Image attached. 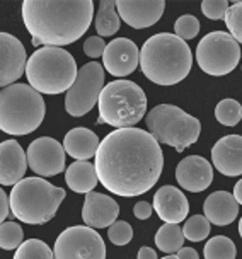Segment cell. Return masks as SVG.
I'll return each instance as SVG.
<instances>
[{
  "label": "cell",
  "mask_w": 242,
  "mask_h": 259,
  "mask_svg": "<svg viewBox=\"0 0 242 259\" xmlns=\"http://www.w3.org/2000/svg\"><path fill=\"white\" fill-rule=\"evenodd\" d=\"M96 174L118 196H140L155 186L164 169L160 143L140 128H119L99 143Z\"/></svg>",
  "instance_id": "1"
},
{
  "label": "cell",
  "mask_w": 242,
  "mask_h": 259,
  "mask_svg": "<svg viewBox=\"0 0 242 259\" xmlns=\"http://www.w3.org/2000/svg\"><path fill=\"white\" fill-rule=\"evenodd\" d=\"M94 19L92 0H26L22 21L34 46H62L75 43Z\"/></svg>",
  "instance_id": "2"
},
{
  "label": "cell",
  "mask_w": 242,
  "mask_h": 259,
  "mask_svg": "<svg viewBox=\"0 0 242 259\" xmlns=\"http://www.w3.org/2000/svg\"><path fill=\"white\" fill-rule=\"evenodd\" d=\"M193 65L189 45L171 32L153 34L140 50V68L157 85H174L188 77Z\"/></svg>",
  "instance_id": "3"
},
{
  "label": "cell",
  "mask_w": 242,
  "mask_h": 259,
  "mask_svg": "<svg viewBox=\"0 0 242 259\" xmlns=\"http://www.w3.org/2000/svg\"><path fill=\"white\" fill-rule=\"evenodd\" d=\"M65 200V189L43 178H24L12 186L9 205L16 219L29 225H43L57 215Z\"/></svg>",
  "instance_id": "4"
},
{
  "label": "cell",
  "mask_w": 242,
  "mask_h": 259,
  "mask_svg": "<svg viewBox=\"0 0 242 259\" xmlns=\"http://www.w3.org/2000/svg\"><path fill=\"white\" fill-rule=\"evenodd\" d=\"M43 96L27 84H12L0 91V130L7 135H29L43 123Z\"/></svg>",
  "instance_id": "5"
},
{
  "label": "cell",
  "mask_w": 242,
  "mask_h": 259,
  "mask_svg": "<svg viewBox=\"0 0 242 259\" xmlns=\"http://www.w3.org/2000/svg\"><path fill=\"white\" fill-rule=\"evenodd\" d=\"M77 63L67 50L43 46L27 60L26 77L29 85L39 94H62L77 78Z\"/></svg>",
  "instance_id": "6"
},
{
  "label": "cell",
  "mask_w": 242,
  "mask_h": 259,
  "mask_svg": "<svg viewBox=\"0 0 242 259\" xmlns=\"http://www.w3.org/2000/svg\"><path fill=\"white\" fill-rule=\"evenodd\" d=\"M97 124H111L116 130L135 128L147 113V96L138 84L118 78L104 85L99 96Z\"/></svg>",
  "instance_id": "7"
},
{
  "label": "cell",
  "mask_w": 242,
  "mask_h": 259,
  "mask_svg": "<svg viewBox=\"0 0 242 259\" xmlns=\"http://www.w3.org/2000/svg\"><path fill=\"white\" fill-rule=\"evenodd\" d=\"M148 133L159 143L169 145L176 152H184L198 142L201 123L178 106L159 104L145 116Z\"/></svg>",
  "instance_id": "8"
},
{
  "label": "cell",
  "mask_w": 242,
  "mask_h": 259,
  "mask_svg": "<svg viewBox=\"0 0 242 259\" xmlns=\"http://www.w3.org/2000/svg\"><path fill=\"white\" fill-rule=\"evenodd\" d=\"M239 60L240 46L229 32H208L196 46V62L208 75H227L237 67Z\"/></svg>",
  "instance_id": "9"
},
{
  "label": "cell",
  "mask_w": 242,
  "mask_h": 259,
  "mask_svg": "<svg viewBox=\"0 0 242 259\" xmlns=\"http://www.w3.org/2000/svg\"><path fill=\"white\" fill-rule=\"evenodd\" d=\"M104 89V67L97 62L86 63L65 96V109L70 116H84L94 108Z\"/></svg>",
  "instance_id": "10"
},
{
  "label": "cell",
  "mask_w": 242,
  "mask_h": 259,
  "mask_svg": "<svg viewBox=\"0 0 242 259\" xmlns=\"http://www.w3.org/2000/svg\"><path fill=\"white\" fill-rule=\"evenodd\" d=\"M53 256L55 259H106V246L94 229L73 225L58 235Z\"/></svg>",
  "instance_id": "11"
},
{
  "label": "cell",
  "mask_w": 242,
  "mask_h": 259,
  "mask_svg": "<svg viewBox=\"0 0 242 259\" xmlns=\"http://www.w3.org/2000/svg\"><path fill=\"white\" fill-rule=\"evenodd\" d=\"M26 157L27 165L39 178H50V176H57L65 170V149L55 138H36L27 147Z\"/></svg>",
  "instance_id": "12"
},
{
  "label": "cell",
  "mask_w": 242,
  "mask_h": 259,
  "mask_svg": "<svg viewBox=\"0 0 242 259\" xmlns=\"http://www.w3.org/2000/svg\"><path fill=\"white\" fill-rule=\"evenodd\" d=\"M26 48L16 36L0 32V91L16 84L26 72Z\"/></svg>",
  "instance_id": "13"
},
{
  "label": "cell",
  "mask_w": 242,
  "mask_h": 259,
  "mask_svg": "<svg viewBox=\"0 0 242 259\" xmlns=\"http://www.w3.org/2000/svg\"><path fill=\"white\" fill-rule=\"evenodd\" d=\"M140 65V52L135 41L128 38H116L106 45L102 55V67L114 77H127Z\"/></svg>",
  "instance_id": "14"
},
{
  "label": "cell",
  "mask_w": 242,
  "mask_h": 259,
  "mask_svg": "<svg viewBox=\"0 0 242 259\" xmlns=\"http://www.w3.org/2000/svg\"><path fill=\"white\" fill-rule=\"evenodd\" d=\"M166 9L164 0H116V11L133 29H145L155 24Z\"/></svg>",
  "instance_id": "15"
},
{
  "label": "cell",
  "mask_w": 242,
  "mask_h": 259,
  "mask_svg": "<svg viewBox=\"0 0 242 259\" xmlns=\"http://www.w3.org/2000/svg\"><path fill=\"white\" fill-rule=\"evenodd\" d=\"M179 186L189 193H201L213 181V169L207 159L199 155L184 157L176 167Z\"/></svg>",
  "instance_id": "16"
},
{
  "label": "cell",
  "mask_w": 242,
  "mask_h": 259,
  "mask_svg": "<svg viewBox=\"0 0 242 259\" xmlns=\"http://www.w3.org/2000/svg\"><path fill=\"white\" fill-rule=\"evenodd\" d=\"M119 215V206L108 194L91 191L86 194L82 208V220L91 229H106L116 222Z\"/></svg>",
  "instance_id": "17"
},
{
  "label": "cell",
  "mask_w": 242,
  "mask_h": 259,
  "mask_svg": "<svg viewBox=\"0 0 242 259\" xmlns=\"http://www.w3.org/2000/svg\"><path fill=\"white\" fill-rule=\"evenodd\" d=\"M212 164L223 176H242V137H222L212 149Z\"/></svg>",
  "instance_id": "18"
},
{
  "label": "cell",
  "mask_w": 242,
  "mask_h": 259,
  "mask_svg": "<svg viewBox=\"0 0 242 259\" xmlns=\"http://www.w3.org/2000/svg\"><path fill=\"white\" fill-rule=\"evenodd\" d=\"M27 169V157L17 140L0 143V184L16 186L24 179Z\"/></svg>",
  "instance_id": "19"
},
{
  "label": "cell",
  "mask_w": 242,
  "mask_h": 259,
  "mask_svg": "<svg viewBox=\"0 0 242 259\" xmlns=\"http://www.w3.org/2000/svg\"><path fill=\"white\" fill-rule=\"evenodd\" d=\"M153 210L166 224H181L188 219L189 203L176 186H162L153 196Z\"/></svg>",
  "instance_id": "20"
},
{
  "label": "cell",
  "mask_w": 242,
  "mask_h": 259,
  "mask_svg": "<svg viewBox=\"0 0 242 259\" xmlns=\"http://www.w3.org/2000/svg\"><path fill=\"white\" fill-rule=\"evenodd\" d=\"M205 217L213 225L223 227L232 224L239 215V203L229 191H215L205 200Z\"/></svg>",
  "instance_id": "21"
},
{
  "label": "cell",
  "mask_w": 242,
  "mask_h": 259,
  "mask_svg": "<svg viewBox=\"0 0 242 259\" xmlns=\"http://www.w3.org/2000/svg\"><path fill=\"white\" fill-rule=\"evenodd\" d=\"M99 137L89 128H72L63 138L65 154L77 160H89L99 149Z\"/></svg>",
  "instance_id": "22"
},
{
  "label": "cell",
  "mask_w": 242,
  "mask_h": 259,
  "mask_svg": "<svg viewBox=\"0 0 242 259\" xmlns=\"http://www.w3.org/2000/svg\"><path fill=\"white\" fill-rule=\"evenodd\" d=\"M65 181H67V186L70 188L72 191L87 194V193L94 191L99 179H97L94 164H91V162H87V160H75L73 164H70L67 167Z\"/></svg>",
  "instance_id": "23"
},
{
  "label": "cell",
  "mask_w": 242,
  "mask_h": 259,
  "mask_svg": "<svg viewBox=\"0 0 242 259\" xmlns=\"http://www.w3.org/2000/svg\"><path fill=\"white\" fill-rule=\"evenodd\" d=\"M119 16L116 11V0H102L96 14V31L101 36H113L119 29Z\"/></svg>",
  "instance_id": "24"
},
{
  "label": "cell",
  "mask_w": 242,
  "mask_h": 259,
  "mask_svg": "<svg viewBox=\"0 0 242 259\" xmlns=\"http://www.w3.org/2000/svg\"><path fill=\"white\" fill-rule=\"evenodd\" d=\"M184 244V234L179 224H164L155 234V246L162 252H178Z\"/></svg>",
  "instance_id": "25"
},
{
  "label": "cell",
  "mask_w": 242,
  "mask_h": 259,
  "mask_svg": "<svg viewBox=\"0 0 242 259\" xmlns=\"http://www.w3.org/2000/svg\"><path fill=\"white\" fill-rule=\"evenodd\" d=\"M205 259H235L237 249L235 244L225 235H217L210 239L203 249Z\"/></svg>",
  "instance_id": "26"
},
{
  "label": "cell",
  "mask_w": 242,
  "mask_h": 259,
  "mask_svg": "<svg viewBox=\"0 0 242 259\" xmlns=\"http://www.w3.org/2000/svg\"><path fill=\"white\" fill-rule=\"evenodd\" d=\"M215 118L223 126H235L242 119V106L235 99H222L215 108Z\"/></svg>",
  "instance_id": "27"
},
{
  "label": "cell",
  "mask_w": 242,
  "mask_h": 259,
  "mask_svg": "<svg viewBox=\"0 0 242 259\" xmlns=\"http://www.w3.org/2000/svg\"><path fill=\"white\" fill-rule=\"evenodd\" d=\"M14 259H55L53 251L39 239H29L22 242L16 251Z\"/></svg>",
  "instance_id": "28"
},
{
  "label": "cell",
  "mask_w": 242,
  "mask_h": 259,
  "mask_svg": "<svg viewBox=\"0 0 242 259\" xmlns=\"http://www.w3.org/2000/svg\"><path fill=\"white\" fill-rule=\"evenodd\" d=\"M22 239H24V232H22L19 224H16V222L0 224V249L14 251L22 244Z\"/></svg>",
  "instance_id": "29"
},
{
  "label": "cell",
  "mask_w": 242,
  "mask_h": 259,
  "mask_svg": "<svg viewBox=\"0 0 242 259\" xmlns=\"http://www.w3.org/2000/svg\"><path fill=\"white\" fill-rule=\"evenodd\" d=\"M183 234L184 239L191 240V242H199V240L207 239L210 235V222L203 215H194L186 220Z\"/></svg>",
  "instance_id": "30"
},
{
  "label": "cell",
  "mask_w": 242,
  "mask_h": 259,
  "mask_svg": "<svg viewBox=\"0 0 242 259\" xmlns=\"http://www.w3.org/2000/svg\"><path fill=\"white\" fill-rule=\"evenodd\" d=\"M225 24L229 27V34L242 45V2L232 4L229 7L225 14Z\"/></svg>",
  "instance_id": "31"
},
{
  "label": "cell",
  "mask_w": 242,
  "mask_h": 259,
  "mask_svg": "<svg viewBox=\"0 0 242 259\" xmlns=\"http://www.w3.org/2000/svg\"><path fill=\"white\" fill-rule=\"evenodd\" d=\"M199 32V21L194 16H181L174 24V34L183 41L196 38Z\"/></svg>",
  "instance_id": "32"
},
{
  "label": "cell",
  "mask_w": 242,
  "mask_h": 259,
  "mask_svg": "<svg viewBox=\"0 0 242 259\" xmlns=\"http://www.w3.org/2000/svg\"><path fill=\"white\" fill-rule=\"evenodd\" d=\"M109 240L114 246H127V244L133 237V229L128 222H118L116 220L113 225L109 227Z\"/></svg>",
  "instance_id": "33"
},
{
  "label": "cell",
  "mask_w": 242,
  "mask_h": 259,
  "mask_svg": "<svg viewBox=\"0 0 242 259\" xmlns=\"http://www.w3.org/2000/svg\"><path fill=\"white\" fill-rule=\"evenodd\" d=\"M229 7L230 6L227 0H203L201 12L208 19L220 21V19H225V14L229 11Z\"/></svg>",
  "instance_id": "34"
},
{
  "label": "cell",
  "mask_w": 242,
  "mask_h": 259,
  "mask_svg": "<svg viewBox=\"0 0 242 259\" xmlns=\"http://www.w3.org/2000/svg\"><path fill=\"white\" fill-rule=\"evenodd\" d=\"M104 50H106V43L101 36H91V38L86 39L84 43V53L87 55L89 58H99L104 55Z\"/></svg>",
  "instance_id": "35"
},
{
  "label": "cell",
  "mask_w": 242,
  "mask_h": 259,
  "mask_svg": "<svg viewBox=\"0 0 242 259\" xmlns=\"http://www.w3.org/2000/svg\"><path fill=\"white\" fill-rule=\"evenodd\" d=\"M152 210L153 208L148 201H138L133 208V213L138 220H147V219H150Z\"/></svg>",
  "instance_id": "36"
},
{
  "label": "cell",
  "mask_w": 242,
  "mask_h": 259,
  "mask_svg": "<svg viewBox=\"0 0 242 259\" xmlns=\"http://www.w3.org/2000/svg\"><path fill=\"white\" fill-rule=\"evenodd\" d=\"M11 211V205H9V196L6 194L2 188H0V224H4V220L9 217Z\"/></svg>",
  "instance_id": "37"
},
{
  "label": "cell",
  "mask_w": 242,
  "mask_h": 259,
  "mask_svg": "<svg viewBox=\"0 0 242 259\" xmlns=\"http://www.w3.org/2000/svg\"><path fill=\"white\" fill-rule=\"evenodd\" d=\"M178 259H199V256L193 247H181L178 251Z\"/></svg>",
  "instance_id": "38"
},
{
  "label": "cell",
  "mask_w": 242,
  "mask_h": 259,
  "mask_svg": "<svg viewBox=\"0 0 242 259\" xmlns=\"http://www.w3.org/2000/svg\"><path fill=\"white\" fill-rule=\"evenodd\" d=\"M137 259H159V257H157V252L153 251V249H150V247H140Z\"/></svg>",
  "instance_id": "39"
},
{
  "label": "cell",
  "mask_w": 242,
  "mask_h": 259,
  "mask_svg": "<svg viewBox=\"0 0 242 259\" xmlns=\"http://www.w3.org/2000/svg\"><path fill=\"white\" fill-rule=\"evenodd\" d=\"M234 198H235V201L239 203V205H242V179H240V181H237V184H235Z\"/></svg>",
  "instance_id": "40"
},
{
  "label": "cell",
  "mask_w": 242,
  "mask_h": 259,
  "mask_svg": "<svg viewBox=\"0 0 242 259\" xmlns=\"http://www.w3.org/2000/svg\"><path fill=\"white\" fill-rule=\"evenodd\" d=\"M239 235L242 237V219H240V222H239Z\"/></svg>",
  "instance_id": "41"
},
{
  "label": "cell",
  "mask_w": 242,
  "mask_h": 259,
  "mask_svg": "<svg viewBox=\"0 0 242 259\" xmlns=\"http://www.w3.org/2000/svg\"><path fill=\"white\" fill-rule=\"evenodd\" d=\"M162 259H178V256H166V257H162Z\"/></svg>",
  "instance_id": "42"
}]
</instances>
